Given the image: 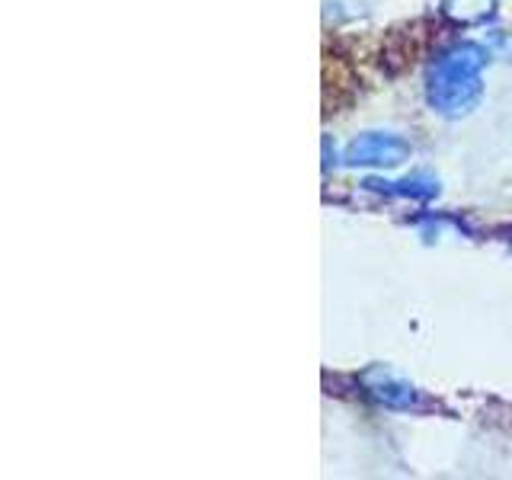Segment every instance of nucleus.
Segmentation results:
<instances>
[{"label":"nucleus","mask_w":512,"mask_h":480,"mask_svg":"<svg viewBox=\"0 0 512 480\" xmlns=\"http://www.w3.org/2000/svg\"><path fill=\"white\" fill-rule=\"evenodd\" d=\"M372 189L388 192V196H400V199H429L439 192V183L429 180V176H413V180H400V183H368Z\"/></svg>","instance_id":"nucleus-4"},{"label":"nucleus","mask_w":512,"mask_h":480,"mask_svg":"<svg viewBox=\"0 0 512 480\" xmlns=\"http://www.w3.org/2000/svg\"><path fill=\"white\" fill-rule=\"evenodd\" d=\"M442 10L455 23H484L493 13V0H445Z\"/></svg>","instance_id":"nucleus-5"},{"label":"nucleus","mask_w":512,"mask_h":480,"mask_svg":"<svg viewBox=\"0 0 512 480\" xmlns=\"http://www.w3.org/2000/svg\"><path fill=\"white\" fill-rule=\"evenodd\" d=\"M484 48L461 42L436 58L426 77V100L442 116H464L480 100V71H484Z\"/></svg>","instance_id":"nucleus-1"},{"label":"nucleus","mask_w":512,"mask_h":480,"mask_svg":"<svg viewBox=\"0 0 512 480\" xmlns=\"http://www.w3.org/2000/svg\"><path fill=\"white\" fill-rule=\"evenodd\" d=\"M365 388L372 391V397H378L381 404H388V407H400V410L420 407V394H416L410 384L397 381L388 372H368L365 375Z\"/></svg>","instance_id":"nucleus-3"},{"label":"nucleus","mask_w":512,"mask_h":480,"mask_svg":"<svg viewBox=\"0 0 512 480\" xmlns=\"http://www.w3.org/2000/svg\"><path fill=\"white\" fill-rule=\"evenodd\" d=\"M410 157V144L391 132H368L349 144L346 160L352 167H397Z\"/></svg>","instance_id":"nucleus-2"}]
</instances>
